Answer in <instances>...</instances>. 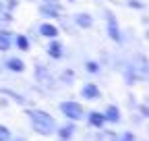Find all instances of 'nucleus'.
Listing matches in <instances>:
<instances>
[{"instance_id":"obj_10","label":"nucleus","mask_w":149,"mask_h":141,"mask_svg":"<svg viewBox=\"0 0 149 141\" xmlns=\"http://www.w3.org/2000/svg\"><path fill=\"white\" fill-rule=\"evenodd\" d=\"M37 31H40V35L46 38V40H56L60 35V29L56 27V25H52V23H42Z\"/></svg>"},{"instance_id":"obj_25","label":"nucleus","mask_w":149,"mask_h":141,"mask_svg":"<svg viewBox=\"0 0 149 141\" xmlns=\"http://www.w3.org/2000/svg\"><path fill=\"white\" fill-rule=\"evenodd\" d=\"M139 112H141V118H147V116H149V110H147V106H145V104L139 106Z\"/></svg>"},{"instance_id":"obj_14","label":"nucleus","mask_w":149,"mask_h":141,"mask_svg":"<svg viewBox=\"0 0 149 141\" xmlns=\"http://www.w3.org/2000/svg\"><path fill=\"white\" fill-rule=\"evenodd\" d=\"M13 31L8 29H0V52H8L13 48Z\"/></svg>"},{"instance_id":"obj_5","label":"nucleus","mask_w":149,"mask_h":141,"mask_svg":"<svg viewBox=\"0 0 149 141\" xmlns=\"http://www.w3.org/2000/svg\"><path fill=\"white\" fill-rule=\"evenodd\" d=\"M46 54L52 58V60H62L64 58V46H62V42L56 38V40H50V44H48V50H46Z\"/></svg>"},{"instance_id":"obj_9","label":"nucleus","mask_w":149,"mask_h":141,"mask_svg":"<svg viewBox=\"0 0 149 141\" xmlns=\"http://www.w3.org/2000/svg\"><path fill=\"white\" fill-rule=\"evenodd\" d=\"M72 23L77 25L79 29H91L93 27V17L89 13H77L72 17Z\"/></svg>"},{"instance_id":"obj_18","label":"nucleus","mask_w":149,"mask_h":141,"mask_svg":"<svg viewBox=\"0 0 149 141\" xmlns=\"http://www.w3.org/2000/svg\"><path fill=\"white\" fill-rule=\"evenodd\" d=\"M124 77H126V81L128 83H133V81H137V73H135V68H133V64H126L124 68Z\"/></svg>"},{"instance_id":"obj_29","label":"nucleus","mask_w":149,"mask_h":141,"mask_svg":"<svg viewBox=\"0 0 149 141\" xmlns=\"http://www.w3.org/2000/svg\"><path fill=\"white\" fill-rule=\"evenodd\" d=\"M66 2H77V0H66Z\"/></svg>"},{"instance_id":"obj_20","label":"nucleus","mask_w":149,"mask_h":141,"mask_svg":"<svg viewBox=\"0 0 149 141\" xmlns=\"http://www.w3.org/2000/svg\"><path fill=\"white\" fill-rule=\"evenodd\" d=\"M60 79L64 81V83H72L74 81V73L70 68H66V70H62V75H60Z\"/></svg>"},{"instance_id":"obj_17","label":"nucleus","mask_w":149,"mask_h":141,"mask_svg":"<svg viewBox=\"0 0 149 141\" xmlns=\"http://www.w3.org/2000/svg\"><path fill=\"white\" fill-rule=\"evenodd\" d=\"M85 70L89 75H100V70H102V64L97 60H87L85 62Z\"/></svg>"},{"instance_id":"obj_6","label":"nucleus","mask_w":149,"mask_h":141,"mask_svg":"<svg viewBox=\"0 0 149 141\" xmlns=\"http://www.w3.org/2000/svg\"><path fill=\"white\" fill-rule=\"evenodd\" d=\"M74 131H77L74 122H72V120H68L66 125H60V127H56L54 135L58 137L60 141H70V139H72V135H74Z\"/></svg>"},{"instance_id":"obj_12","label":"nucleus","mask_w":149,"mask_h":141,"mask_svg":"<svg viewBox=\"0 0 149 141\" xmlns=\"http://www.w3.org/2000/svg\"><path fill=\"white\" fill-rule=\"evenodd\" d=\"M87 122H89V127H93V129H104V127H106V118H104V112L91 110V112L87 114Z\"/></svg>"},{"instance_id":"obj_7","label":"nucleus","mask_w":149,"mask_h":141,"mask_svg":"<svg viewBox=\"0 0 149 141\" xmlns=\"http://www.w3.org/2000/svg\"><path fill=\"white\" fill-rule=\"evenodd\" d=\"M81 96H83L85 100H89V102H93V100H100V98H102L100 85H95V83H85V85L81 87Z\"/></svg>"},{"instance_id":"obj_22","label":"nucleus","mask_w":149,"mask_h":141,"mask_svg":"<svg viewBox=\"0 0 149 141\" xmlns=\"http://www.w3.org/2000/svg\"><path fill=\"white\" fill-rule=\"evenodd\" d=\"M126 6H128V8H139V10L147 8V4H145V2H141V0H128Z\"/></svg>"},{"instance_id":"obj_8","label":"nucleus","mask_w":149,"mask_h":141,"mask_svg":"<svg viewBox=\"0 0 149 141\" xmlns=\"http://www.w3.org/2000/svg\"><path fill=\"white\" fill-rule=\"evenodd\" d=\"M4 68L8 70V73H17V75H21L23 70H25V62L21 58H17V56H8L4 60Z\"/></svg>"},{"instance_id":"obj_24","label":"nucleus","mask_w":149,"mask_h":141,"mask_svg":"<svg viewBox=\"0 0 149 141\" xmlns=\"http://www.w3.org/2000/svg\"><path fill=\"white\" fill-rule=\"evenodd\" d=\"M17 6H19V0H6V4H4V10H10V13H13Z\"/></svg>"},{"instance_id":"obj_26","label":"nucleus","mask_w":149,"mask_h":141,"mask_svg":"<svg viewBox=\"0 0 149 141\" xmlns=\"http://www.w3.org/2000/svg\"><path fill=\"white\" fill-rule=\"evenodd\" d=\"M44 4H52V6H56V8H62V4L58 2V0H44Z\"/></svg>"},{"instance_id":"obj_15","label":"nucleus","mask_w":149,"mask_h":141,"mask_svg":"<svg viewBox=\"0 0 149 141\" xmlns=\"http://www.w3.org/2000/svg\"><path fill=\"white\" fill-rule=\"evenodd\" d=\"M13 46H17L21 52H27V50L31 48L29 38H27V35H21V33H15V35H13Z\"/></svg>"},{"instance_id":"obj_21","label":"nucleus","mask_w":149,"mask_h":141,"mask_svg":"<svg viewBox=\"0 0 149 141\" xmlns=\"http://www.w3.org/2000/svg\"><path fill=\"white\" fill-rule=\"evenodd\" d=\"M118 141H137V137H135L133 131H124V133L118 135Z\"/></svg>"},{"instance_id":"obj_23","label":"nucleus","mask_w":149,"mask_h":141,"mask_svg":"<svg viewBox=\"0 0 149 141\" xmlns=\"http://www.w3.org/2000/svg\"><path fill=\"white\" fill-rule=\"evenodd\" d=\"M4 94H6V96H10V98H13V100H17V102H19V104H27V102H25V98H23V96H19V94H15V91H10V89H4Z\"/></svg>"},{"instance_id":"obj_1","label":"nucleus","mask_w":149,"mask_h":141,"mask_svg":"<svg viewBox=\"0 0 149 141\" xmlns=\"http://www.w3.org/2000/svg\"><path fill=\"white\" fill-rule=\"evenodd\" d=\"M27 116H29V122H31V129L37 133V135H54L56 131V118L46 112V110H40V108H27Z\"/></svg>"},{"instance_id":"obj_3","label":"nucleus","mask_w":149,"mask_h":141,"mask_svg":"<svg viewBox=\"0 0 149 141\" xmlns=\"http://www.w3.org/2000/svg\"><path fill=\"white\" fill-rule=\"evenodd\" d=\"M33 75H35V81L40 83V85L48 87V89H54V87H56V79H54V75L50 73V68H48V66H44V64H37Z\"/></svg>"},{"instance_id":"obj_13","label":"nucleus","mask_w":149,"mask_h":141,"mask_svg":"<svg viewBox=\"0 0 149 141\" xmlns=\"http://www.w3.org/2000/svg\"><path fill=\"white\" fill-rule=\"evenodd\" d=\"M60 13H62V8H56V6H52V4H40V15L44 17V19H58L60 17Z\"/></svg>"},{"instance_id":"obj_19","label":"nucleus","mask_w":149,"mask_h":141,"mask_svg":"<svg viewBox=\"0 0 149 141\" xmlns=\"http://www.w3.org/2000/svg\"><path fill=\"white\" fill-rule=\"evenodd\" d=\"M10 139H13L10 129H8V127H4V125H0V141H10Z\"/></svg>"},{"instance_id":"obj_16","label":"nucleus","mask_w":149,"mask_h":141,"mask_svg":"<svg viewBox=\"0 0 149 141\" xmlns=\"http://www.w3.org/2000/svg\"><path fill=\"white\" fill-rule=\"evenodd\" d=\"M100 133H97V137H95V141H118V133H114V131H110V129H97Z\"/></svg>"},{"instance_id":"obj_28","label":"nucleus","mask_w":149,"mask_h":141,"mask_svg":"<svg viewBox=\"0 0 149 141\" xmlns=\"http://www.w3.org/2000/svg\"><path fill=\"white\" fill-rule=\"evenodd\" d=\"M10 141H25L23 137H17V139H10Z\"/></svg>"},{"instance_id":"obj_4","label":"nucleus","mask_w":149,"mask_h":141,"mask_svg":"<svg viewBox=\"0 0 149 141\" xmlns=\"http://www.w3.org/2000/svg\"><path fill=\"white\" fill-rule=\"evenodd\" d=\"M106 25H108V38L116 44H122V33H120V27L116 23V17L112 15L110 10H106Z\"/></svg>"},{"instance_id":"obj_11","label":"nucleus","mask_w":149,"mask_h":141,"mask_svg":"<svg viewBox=\"0 0 149 141\" xmlns=\"http://www.w3.org/2000/svg\"><path fill=\"white\" fill-rule=\"evenodd\" d=\"M104 118H106V122H110V125H118V122L122 120L120 108L118 106H108V108L104 110Z\"/></svg>"},{"instance_id":"obj_2","label":"nucleus","mask_w":149,"mask_h":141,"mask_svg":"<svg viewBox=\"0 0 149 141\" xmlns=\"http://www.w3.org/2000/svg\"><path fill=\"white\" fill-rule=\"evenodd\" d=\"M58 108H60V112H62L68 120H72V122L83 120V116H85L83 106H81L79 102H72V100H64V102H60V104H58Z\"/></svg>"},{"instance_id":"obj_27","label":"nucleus","mask_w":149,"mask_h":141,"mask_svg":"<svg viewBox=\"0 0 149 141\" xmlns=\"http://www.w3.org/2000/svg\"><path fill=\"white\" fill-rule=\"evenodd\" d=\"M4 10V2H2V0H0V13H2Z\"/></svg>"}]
</instances>
